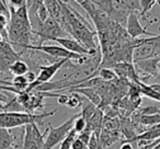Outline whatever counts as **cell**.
Masks as SVG:
<instances>
[{
	"label": "cell",
	"mask_w": 160,
	"mask_h": 149,
	"mask_svg": "<svg viewBox=\"0 0 160 149\" xmlns=\"http://www.w3.org/2000/svg\"><path fill=\"white\" fill-rule=\"evenodd\" d=\"M77 135H78V134L76 133V132L72 129V131H71L70 133L68 134V136H67V137L65 138V139L62 142L59 149H71V145H72V142H73V140L76 139Z\"/></svg>",
	"instance_id": "obj_23"
},
{
	"label": "cell",
	"mask_w": 160,
	"mask_h": 149,
	"mask_svg": "<svg viewBox=\"0 0 160 149\" xmlns=\"http://www.w3.org/2000/svg\"><path fill=\"white\" fill-rule=\"evenodd\" d=\"M9 72L11 75H13L14 77L17 76H25L28 72H29V65L24 62V60L20 59L17 60L16 62L11 65L9 69Z\"/></svg>",
	"instance_id": "obj_12"
},
{
	"label": "cell",
	"mask_w": 160,
	"mask_h": 149,
	"mask_svg": "<svg viewBox=\"0 0 160 149\" xmlns=\"http://www.w3.org/2000/svg\"><path fill=\"white\" fill-rule=\"evenodd\" d=\"M31 135L33 140L35 142V144L38 145V147L40 149L43 148L45 144V133L44 134H41L40 129H38V125L36 124H31Z\"/></svg>",
	"instance_id": "obj_16"
},
{
	"label": "cell",
	"mask_w": 160,
	"mask_h": 149,
	"mask_svg": "<svg viewBox=\"0 0 160 149\" xmlns=\"http://www.w3.org/2000/svg\"><path fill=\"white\" fill-rule=\"evenodd\" d=\"M2 42V37H1V35H0V43Z\"/></svg>",
	"instance_id": "obj_36"
},
{
	"label": "cell",
	"mask_w": 160,
	"mask_h": 149,
	"mask_svg": "<svg viewBox=\"0 0 160 149\" xmlns=\"http://www.w3.org/2000/svg\"><path fill=\"white\" fill-rule=\"evenodd\" d=\"M120 139V134L118 131H104L102 129L100 133V144L103 149L109 148L110 146Z\"/></svg>",
	"instance_id": "obj_10"
},
{
	"label": "cell",
	"mask_w": 160,
	"mask_h": 149,
	"mask_svg": "<svg viewBox=\"0 0 160 149\" xmlns=\"http://www.w3.org/2000/svg\"><path fill=\"white\" fill-rule=\"evenodd\" d=\"M24 107L22 105H20L17 101L16 97L11 100H9V102L5 104V112H24Z\"/></svg>",
	"instance_id": "obj_20"
},
{
	"label": "cell",
	"mask_w": 160,
	"mask_h": 149,
	"mask_svg": "<svg viewBox=\"0 0 160 149\" xmlns=\"http://www.w3.org/2000/svg\"><path fill=\"white\" fill-rule=\"evenodd\" d=\"M97 110H98V107L88 101L87 103H85V102L82 103V110L80 111V113H81V116L86 120V122H88V121L96 114Z\"/></svg>",
	"instance_id": "obj_17"
},
{
	"label": "cell",
	"mask_w": 160,
	"mask_h": 149,
	"mask_svg": "<svg viewBox=\"0 0 160 149\" xmlns=\"http://www.w3.org/2000/svg\"><path fill=\"white\" fill-rule=\"evenodd\" d=\"M120 149H134V147H133V145H132L131 142H124L122 145H121Z\"/></svg>",
	"instance_id": "obj_31"
},
{
	"label": "cell",
	"mask_w": 160,
	"mask_h": 149,
	"mask_svg": "<svg viewBox=\"0 0 160 149\" xmlns=\"http://www.w3.org/2000/svg\"><path fill=\"white\" fill-rule=\"evenodd\" d=\"M10 6H12L13 8H21L23 6L27 5V0H9L8 1Z\"/></svg>",
	"instance_id": "obj_29"
},
{
	"label": "cell",
	"mask_w": 160,
	"mask_h": 149,
	"mask_svg": "<svg viewBox=\"0 0 160 149\" xmlns=\"http://www.w3.org/2000/svg\"><path fill=\"white\" fill-rule=\"evenodd\" d=\"M2 112H5V104L0 102V113H2Z\"/></svg>",
	"instance_id": "obj_35"
},
{
	"label": "cell",
	"mask_w": 160,
	"mask_h": 149,
	"mask_svg": "<svg viewBox=\"0 0 160 149\" xmlns=\"http://www.w3.org/2000/svg\"><path fill=\"white\" fill-rule=\"evenodd\" d=\"M22 149H40L35 142L33 140L31 135V124L25 126L24 136H23V142H22Z\"/></svg>",
	"instance_id": "obj_14"
},
{
	"label": "cell",
	"mask_w": 160,
	"mask_h": 149,
	"mask_svg": "<svg viewBox=\"0 0 160 149\" xmlns=\"http://www.w3.org/2000/svg\"><path fill=\"white\" fill-rule=\"evenodd\" d=\"M55 42L59 46L64 47L65 49H67V51L71 52L73 54H78V55H81V56H88V57L94 56L89 49H87L85 46H82L79 42H77L73 38H68V37L57 38V40H55Z\"/></svg>",
	"instance_id": "obj_8"
},
{
	"label": "cell",
	"mask_w": 160,
	"mask_h": 149,
	"mask_svg": "<svg viewBox=\"0 0 160 149\" xmlns=\"http://www.w3.org/2000/svg\"><path fill=\"white\" fill-rule=\"evenodd\" d=\"M97 73H98L99 78L102 79L104 82H107V81H113L118 78L115 72H114V70H112L111 68H104V67L99 68Z\"/></svg>",
	"instance_id": "obj_18"
},
{
	"label": "cell",
	"mask_w": 160,
	"mask_h": 149,
	"mask_svg": "<svg viewBox=\"0 0 160 149\" xmlns=\"http://www.w3.org/2000/svg\"><path fill=\"white\" fill-rule=\"evenodd\" d=\"M135 115H137V117H138L137 118L138 124L145 125V126H147V127L160 124V113L155 114V115H148V116L138 115V114L135 113Z\"/></svg>",
	"instance_id": "obj_15"
},
{
	"label": "cell",
	"mask_w": 160,
	"mask_h": 149,
	"mask_svg": "<svg viewBox=\"0 0 160 149\" xmlns=\"http://www.w3.org/2000/svg\"><path fill=\"white\" fill-rule=\"evenodd\" d=\"M68 100H69V97L67 96V94L59 93V96L57 97V102L59 103L60 105H67Z\"/></svg>",
	"instance_id": "obj_30"
},
{
	"label": "cell",
	"mask_w": 160,
	"mask_h": 149,
	"mask_svg": "<svg viewBox=\"0 0 160 149\" xmlns=\"http://www.w3.org/2000/svg\"><path fill=\"white\" fill-rule=\"evenodd\" d=\"M38 16L42 23H44L45 21L49 18L48 10H47L46 6L44 5V1H41V0H40V3H38Z\"/></svg>",
	"instance_id": "obj_24"
},
{
	"label": "cell",
	"mask_w": 160,
	"mask_h": 149,
	"mask_svg": "<svg viewBox=\"0 0 160 149\" xmlns=\"http://www.w3.org/2000/svg\"><path fill=\"white\" fill-rule=\"evenodd\" d=\"M10 99H8V97H6L5 94H2L1 92H0V102L3 103V104H6V103L9 102Z\"/></svg>",
	"instance_id": "obj_33"
},
{
	"label": "cell",
	"mask_w": 160,
	"mask_h": 149,
	"mask_svg": "<svg viewBox=\"0 0 160 149\" xmlns=\"http://www.w3.org/2000/svg\"><path fill=\"white\" fill-rule=\"evenodd\" d=\"M14 137L9 129L0 128V149H9L14 142Z\"/></svg>",
	"instance_id": "obj_11"
},
{
	"label": "cell",
	"mask_w": 160,
	"mask_h": 149,
	"mask_svg": "<svg viewBox=\"0 0 160 149\" xmlns=\"http://www.w3.org/2000/svg\"><path fill=\"white\" fill-rule=\"evenodd\" d=\"M153 41H155V43L157 44V46L160 47V34L157 36H155V37H153Z\"/></svg>",
	"instance_id": "obj_34"
},
{
	"label": "cell",
	"mask_w": 160,
	"mask_h": 149,
	"mask_svg": "<svg viewBox=\"0 0 160 149\" xmlns=\"http://www.w3.org/2000/svg\"><path fill=\"white\" fill-rule=\"evenodd\" d=\"M91 135H92V132H91V131H89V129L86 128L85 131L82 132V133L78 134V135H77V138H78L79 140H81V142H82L83 144L86 145V146H88V142H89Z\"/></svg>",
	"instance_id": "obj_27"
},
{
	"label": "cell",
	"mask_w": 160,
	"mask_h": 149,
	"mask_svg": "<svg viewBox=\"0 0 160 149\" xmlns=\"http://www.w3.org/2000/svg\"><path fill=\"white\" fill-rule=\"evenodd\" d=\"M159 31H160V25H159Z\"/></svg>",
	"instance_id": "obj_37"
},
{
	"label": "cell",
	"mask_w": 160,
	"mask_h": 149,
	"mask_svg": "<svg viewBox=\"0 0 160 149\" xmlns=\"http://www.w3.org/2000/svg\"><path fill=\"white\" fill-rule=\"evenodd\" d=\"M81 115V113H77L72 115L70 118L59 125L58 127H53L51 124H48V132H47L46 139H45V144L42 149H52L58 144H62V142L68 136V134L73 129V122L78 116Z\"/></svg>",
	"instance_id": "obj_2"
},
{
	"label": "cell",
	"mask_w": 160,
	"mask_h": 149,
	"mask_svg": "<svg viewBox=\"0 0 160 149\" xmlns=\"http://www.w3.org/2000/svg\"><path fill=\"white\" fill-rule=\"evenodd\" d=\"M83 97H81L80 94L78 93H72V96L69 97V100L67 102V105L69 109H76L78 107H82V103H83Z\"/></svg>",
	"instance_id": "obj_19"
},
{
	"label": "cell",
	"mask_w": 160,
	"mask_h": 149,
	"mask_svg": "<svg viewBox=\"0 0 160 149\" xmlns=\"http://www.w3.org/2000/svg\"><path fill=\"white\" fill-rule=\"evenodd\" d=\"M124 5L129 13H135V11H142L139 0H124Z\"/></svg>",
	"instance_id": "obj_22"
},
{
	"label": "cell",
	"mask_w": 160,
	"mask_h": 149,
	"mask_svg": "<svg viewBox=\"0 0 160 149\" xmlns=\"http://www.w3.org/2000/svg\"><path fill=\"white\" fill-rule=\"evenodd\" d=\"M140 8L142 11L139 13V18H142V21H147L148 19V14L150 13V10L152 9L153 6L157 3V0H139Z\"/></svg>",
	"instance_id": "obj_13"
},
{
	"label": "cell",
	"mask_w": 160,
	"mask_h": 149,
	"mask_svg": "<svg viewBox=\"0 0 160 149\" xmlns=\"http://www.w3.org/2000/svg\"><path fill=\"white\" fill-rule=\"evenodd\" d=\"M65 91L70 92V93L81 94L83 98L88 99V101L94 104L96 107H99L102 103V98H101L100 92L94 89H67Z\"/></svg>",
	"instance_id": "obj_9"
},
{
	"label": "cell",
	"mask_w": 160,
	"mask_h": 149,
	"mask_svg": "<svg viewBox=\"0 0 160 149\" xmlns=\"http://www.w3.org/2000/svg\"><path fill=\"white\" fill-rule=\"evenodd\" d=\"M160 59L158 58H149V59H145L142 62H134L135 64V69L136 72H142V83L146 82V80L148 78H150L153 75H157L158 73V62Z\"/></svg>",
	"instance_id": "obj_7"
},
{
	"label": "cell",
	"mask_w": 160,
	"mask_h": 149,
	"mask_svg": "<svg viewBox=\"0 0 160 149\" xmlns=\"http://www.w3.org/2000/svg\"><path fill=\"white\" fill-rule=\"evenodd\" d=\"M34 35L40 38V43H38V46H41L42 43L45 42V41H54L55 42V40H57V38L67 37L68 34L60 27V25L54 19L49 17Z\"/></svg>",
	"instance_id": "obj_4"
},
{
	"label": "cell",
	"mask_w": 160,
	"mask_h": 149,
	"mask_svg": "<svg viewBox=\"0 0 160 149\" xmlns=\"http://www.w3.org/2000/svg\"><path fill=\"white\" fill-rule=\"evenodd\" d=\"M149 87L153 90V91L158 92L160 94V83H153V85H149Z\"/></svg>",
	"instance_id": "obj_32"
},
{
	"label": "cell",
	"mask_w": 160,
	"mask_h": 149,
	"mask_svg": "<svg viewBox=\"0 0 160 149\" xmlns=\"http://www.w3.org/2000/svg\"><path fill=\"white\" fill-rule=\"evenodd\" d=\"M25 49H31V51L35 52H42V53L46 54V55L51 56L54 58H59V59H69V60H76L78 65L85 64L88 60V56H81L78 54H73L71 52L65 49L64 47L59 46V45H29Z\"/></svg>",
	"instance_id": "obj_3"
},
{
	"label": "cell",
	"mask_w": 160,
	"mask_h": 149,
	"mask_svg": "<svg viewBox=\"0 0 160 149\" xmlns=\"http://www.w3.org/2000/svg\"><path fill=\"white\" fill-rule=\"evenodd\" d=\"M86 128H87V122H86V120L81 115L78 116L75 120V122H73V131L77 134H80L82 133Z\"/></svg>",
	"instance_id": "obj_25"
},
{
	"label": "cell",
	"mask_w": 160,
	"mask_h": 149,
	"mask_svg": "<svg viewBox=\"0 0 160 149\" xmlns=\"http://www.w3.org/2000/svg\"><path fill=\"white\" fill-rule=\"evenodd\" d=\"M21 59V55L19 52H16L10 43H0V73L9 71L10 67L17 60Z\"/></svg>",
	"instance_id": "obj_5"
},
{
	"label": "cell",
	"mask_w": 160,
	"mask_h": 149,
	"mask_svg": "<svg viewBox=\"0 0 160 149\" xmlns=\"http://www.w3.org/2000/svg\"><path fill=\"white\" fill-rule=\"evenodd\" d=\"M0 16H3L10 20V9L8 6V1L0 0Z\"/></svg>",
	"instance_id": "obj_26"
},
{
	"label": "cell",
	"mask_w": 160,
	"mask_h": 149,
	"mask_svg": "<svg viewBox=\"0 0 160 149\" xmlns=\"http://www.w3.org/2000/svg\"><path fill=\"white\" fill-rule=\"evenodd\" d=\"M71 149H88V148L81 140H79L77 137H76V139L73 140L72 145H71Z\"/></svg>",
	"instance_id": "obj_28"
},
{
	"label": "cell",
	"mask_w": 160,
	"mask_h": 149,
	"mask_svg": "<svg viewBox=\"0 0 160 149\" xmlns=\"http://www.w3.org/2000/svg\"><path fill=\"white\" fill-rule=\"evenodd\" d=\"M160 113V109L157 107H138L136 114L138 115H142V116H148V115H155V114H159Z\"/></svg>",
	"instance_id": "obj_21"
},
{
	"label": "cell",
	"mask_w": 160,
	"mask_h": 149,
	"mask_svg": "<svg viewBox=\"0 0 160 149\" xmlns=\"http://www.w3.org/2000/svg\"><path fill=\"white\" fill-rule=\"evenodd\" d=\"M56 112L57 110L45 112L42 114L28 113V112H2L0 113V128L12 129L23 125L27 126L29 124L43 125V120L54 115Z\"/></svg>",
	"instance_id": "obj_1"
},
{
	"label": "cell",
	"mask_w": 160,
	"mask_h": 149,
	"mask_svg": "<svg viewBox=\"0 0 160 149\" xmlns=\"http://www.w3.org/2000/svg\"><path fill=\"white\" fill-rule=\"evenodd\" d=\"M147 27H142L139 22V17L136 13H129L127 17V21H126V32L128 34V36L132 40H137L139 38V36L142 35H148L151 37H155L157 34L155 33H150V32L147 31Z\"/></svg>",
	"instance_id": "obj_6"
}]
</instances>
